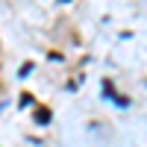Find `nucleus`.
I'll return each instance as SVG.
<instances>
[]
</instances>
